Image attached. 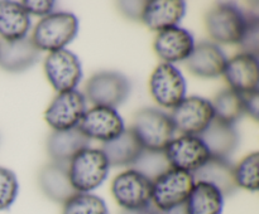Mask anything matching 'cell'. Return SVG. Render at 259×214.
<instances>
[{
    "instance_id": "cell-1",
    "label": "cell",
    "mask_w": 259,
    "mask_h": 214,
    "mask_svg": "<svg viewBox=\"0 0 259 214\" xmlns=\"http://www.w3.org/2000/svg\"><path fill=\"white\" fill-rule=\"evenodd\" d=\"M195 185L191 173L168 169L152 180V203L157 210L166 213L184 205Z\"/></svg>"
},
{
    "instance_id": "cell-2",
    "label": "cell",
    "mask_w": 259,
    "mask_h": 214,
    "mask_svg": "<svg viewBox=\"0 0 259 214\" xmlns=\"http://www.w3.org/2000/svg\"><path fill=\"white\" fill-rule=\"evenodd\" d=\"M78 32V20L71 13H51L43 17L33 30L32 40L39 50L65 49Z\"/></svg>"
},
{
    "instance_id": "cell-3",
    "label": "cell",
    "mask_w": 259,
    "mask_h": 214,
    "mask_svg": "<svg viewBox=\"0 0 259 214\" xmlns=\"http://www.w3.org/2000/svg\"><path fill=\"white\" fill-rule=\"evenodd\" d=\"M108 159L100 149H85L68 163V176L73 189L89 193L99 188L109 174Z\"/></svg>"
},
{
    "instance_id": "cell-4",
    "label": "cell",
    "mask_w": 259,
    "mask_h": 214,
    "mask_svg": "<svg viewBox=\"0 0 259 214\" xmlns=\"http://www.w3.org/2000/svg\"><path fill=\"white\" fill-rule=\"evenodd\" d=\"M132 130L144 150L164 151L174 140L175 126L171 117L157 108H142L136 113Z\"/></svg>"
},
{
    "instance_id": "cell-5",
    "label": "cell",
    "mask_w": 259,
    "mask_h": 214,
    "mask_svg": "<svg viewBox=\"0 0 259 214\" xmlns=\"http://www.w3.org/2000/svg\"><path fill=\"white\" fill-rule=\"evenodd\" d=\"M210 37L222 44H239L247 24V14L233 4H219L205 18Z\"/></svg>"
},
{
    "instance_id": "cell-6",
    "label": "cell",
    "mask_w": 259,
    "mask_h": 214,
    "mask_svg": "<svg viewBox=\"0 0 259 214\" xmlns=\"http://www.w3.org/2000/svg\"><path fill=\"white\" fill-rule=\"evenodd\" d=\"M175 130L184 135L200 136L215 118L214 108L209 100L197 96L185 97L169 116Z\"/></svg>"
},
{
    "instance_id": "cell-7",
    "label": "cell",
    "mask_w": 259,
    "mask_h": 214,
    "mask_svg": "<svg viewBox=\"0 0 259 214\" xmlns=\"http://www.w3.org/2000/svg\"><path fill=\"white\" fill-rule=\"evenodd\" d=\"M111 193L124 209L146 208L152 203V180L136 169H131L115 176Z\"/></svg>"
},
{
    "instance_id": "cell-8",
    "label": "cell",
    "mask_w": 259,
    "mask_h": 214,
    "mask_svg": "<svg viewBox=\"0 0 259 214\" xmlns=\"http://www.w3.org/2000/svg\"><path fill=\"white\" fill-rule=\"evenodd\" d=\"M131 92V82L119 72H99L86 83V96L95 106L115 108Z\"/></svg>"
},
{
    "instance_id": "cell-9",
    "label": "cell",
    "mask_w": 259,
    "mask_h": 214,
    "mask_svg": "<svg viewBox=\"0 0 259 214\" xmlns=\"http://www.w3.org/2000/svg\"><path fill=\"white\" fill-rule=\"evenodd\" d=\"M86 112V98L77 90L61 92L53 98L45 112L48 125L55 131L77 127Z\"/></svg>"
},
{
    "instance_id": "cell-10",
    "label": "cell",
    "mask_w": 259,
    "mask_h": 214,
    "mask_svg": "<svg viewBox=\"0 0 259 214\" xmlns=\"http://www.w3.org/2000/svg\"><path fill=\"white\" fill-rule=\"evenodd\" d=\"M152 97L162 107L175 108L186 95V82L182 73L169 63H161L149 80Z\"/></svg>"
},
{
    "instance_id": "cell-11",
    "label": "cell",
    "mask_w": 259,
    "mask_h": 214,
    "mask_svg": "<svg viewBox=\"0 0 259 214\" xmlns=\"http://www.w3.org/2000/svg\"><path fill=\"white\" fill-rule=\"evenodd\" d=\"M163 153L171 168L191 174L211 158L201 138L199 136L190 135L174 138Z\"/></svg>"
},
{
    "instance_id": "cell-12",
    "label": "cell",
    "mask_w": 259,
    "mask_h": 214,
    "mask_svg": "<svg viewBox=\"0 0 259 214\" xmlns=\"http://www.w3.org/2000/svg\"><path fill=\"white\" fill-rule=\"evenodd\" d=\"M45 72L52 87L60 93L75 90L82 77L77 55L67 49L51 52L46 58Z\"/></svg>"
},
{
    "instance_id": "cell-13",
    "label": "cell",
    "mask_w": 259,
    "mask_h": 214,
    "mask_svg": "<svg viewBox=\"0 0 259 214\" xmlns=\"http://www.w3.org/2000/svg\"><path fill=\"white\" fill-rule=\"evenodd\" d=\"M89 138L108 142L124 131V121L115 108L95 106L86 111L77 126Z\"/></svg>"
},
{
    "instance_id": "cell-14",
    "label": "cell",
    "mask_w": 259,
    "mask_h": 214,
    "mask_svg": "<svg viewBox=\"0 0 259 214\" xmlns=\"http://www.w3.org/2000/svg\"><path fill=\"white\" fill-rule=\"evenodd\" d=\"M154 50L164 63L180 62L189 58L195 47L194 38L189 30L181 27H169L161 30L154 39Z\"/></svg>"
},
{
    "instance_id": "cell-15",
    "label": "cell",
    "mask_w": 259,
    "mask_h": 214,
    "mask_svg": "<svg viewBox=\"0 0 259 214\" xmlns=\"http://www.w3.org/2000/svg\"><path fill=\"white\" fill-rule=\"evenodd\" d=\"M232 90L240 95L258 91V57L240 53L229 59L223 72Z\"/></svg>"
},
{
    "instance_id": "cell-16",
    "label": "cell",
    "mask_w": 259,
    "mask_h": 214,
    "mask_svg": "<svg viewBox=\"0 0 259 214\" xmlns=\"http://www.w3.org/2000/svg\"><path fill=\"white\" fill-rule=\"evenodd\" d=\"M40 50L32 38L17 40L0 39V67L8 72H23L38 62Z\"/></svg>"
},
{
    "instance_id": "cell-17",
    "label": "cell",
    "mask_w": 259,
    "mask_h": 214,
    "mask_svg": "<svg viewBox=\"0 0 259 214\" xmlns=\"http://www.w3.org/2000/svg\"><path fill=\"white\" fill-rule=\"evenodd\" d=\"M227 62V57L217 44L201 42L194 47L186 59V67L197 77L215 78L223 75Z\"/></svg>"
},
{
    "instance_id": "cell-18",
    "label": "cell",
    "mask_w": 259,
    "mask_h": 214,
    "mask_svg": "<svg viewBox=\"0 0 259 214\" xmlns=\"http://www.w3.org/2000/svg\"><path fill=\"white\" fill-rule=\"evenodd\" d=\"M38 183L45 195L56 203H66L77 193L70 181L68 163L52 161L45 165L38 175Z\"/></svg>"
},
{
    "instance_id": "cell-19",
    "label": "cell",
    "mask_w": 259,
    "mask_h": 214,
    "mask_svg": "<svg viewBox=\"0 0 259 214\" xmlns=\"http://www.w3.org/2000/svg\"><path fill=\"white\" fill-rule=\"evenodd\" d=\"M186 4L182 0H151L146 2L141 20L149 29L161 30L176 27L184 18Z\"/></svg>"
},
{
    "instance_id": "cell-20",
    "label": "cell",
    "mask_w": 259,
    "mask_h": 214,
    "mask_svg": "<svg viewBox=\"0 0 259 214\" xmlns=\"http://www.w3.org/2000/svg\"><path fill=\"white\" fill-rule=\"evenodd\" d=\"M192 176L195 180L214 185L223 196L232 195L238 189L234 178V166L228 159L211 156L201 168L192 173Z\"/></svg>"
},
{
    "instance_id": "cell-21",
    "label": "cell",
    "mask_w": 259,
    "mask_h": 214,
    "mask_svg": "<svg viewBox=\"0 0 259 214\" xmlns=\"http://www.w3.org/2000/svg\"><path fill=\"white\" fill-rule=\"evenodd\" d=\"M101 150L110 166H128L137 163L144 148L132 128H124L118 137L104 142Z\"/></svg>"
},
{
    "instance_id": "cell-22",
    "label": "cell",
    "mask_w": 259,
    "mask_h": 214,
    "mask_svg": "<svg viewBox=\"0 0 259 214\" xmlns=\"http://www.w3.org/2000/svg\"><path fill=\"white\" fill-rule=\"evenodd\" d=\"M90 145V138L86 137L78 127L63 131H53L47 141V150L53 161L70 163L73 156L85 150Z\"/></svg>"
},
{
    "instance_id": "cell-23",
    "label": "cell",
    "mask_w": 259,
    "mask_h": 214,
    "mask_svg": "<svg viewBox=\"0 0 259 214\" xmlns=\"http://www.w3.org/2000/svg\"><path fill=\"white\" fill-rule=\"evenodd\" d=\"M199 137L206 145L210 156L212 158L228 159V156L234 153L239 142L237 130L232 125H227L217 118L211 121Z\"/></svg>"
},
{
    "instance_id": "cell-24",
    "label": "cell",
    "mask_w": 259,
    "mask_h": 214,
    "mask_svg": "<svg viewBox=\"0 0 259 214\" xmlns=\"http://www.w3.org/2000/svg\"><path fill=\"white\" fill-rule=\"evenodd\" d=\"M29 28V14L20 7L19 2H0V39H22L27 37Z\"/></svg>"
},
{
    "instance_id": "cell-25",
    "label": "cell",
    "mask_w": 259,
    "mask_h": 214,
    "mask_svg": "<svg viewBox=\"0 0 259 214\" xmlns=\"http://www.w3.org/2000/svg\"><path fill=\"white\" fill-rule=\"evenodd\" d=\"M184 205L186 214H222L224 196L211 184L196 181Z\"/></svg>"
},
{
    "instance_id": "cell-26",
    "label": "cell",
    "mask_w": 259,
    "mask_h": 214,
    "mask_svg": "<svg viewBox=\"0 0 259 214\" xmlns=\"http://www.w3.org/2000/svg\"><path fill=\"white\" fill-rule=\"evenodd\" d=\"M215 118L227 125H234L245 113L244 96L232 88L222 91L211 103Z\"/></svg>"
},
{
    "instance_id": "cell-27",
    "label": "cell",
    "mask_w": 259,
    "mask_h": 214,
    "mask_svg": "<svg viewBox=\"0 0 259 214\" xmlns=\"http://www.w3.org/2000/svg\"><path fill=\"white\" fill-rule=\"evenodd\" d=\"M62 214H109V210L100 196L77 191L63 203Z\"/></svg>"
},
{
    "instance_id": "cell-28",
    "label": "cell",
    "mask_w": 259,
    "mask_h": 214,
    "mask_svg": "<svg viewBox=\"0 0 259 214\" xmlns=\"http://www.w3.org/2000/svg\"><path fill=\"white\" fill-rule=\"evenodd\" d=\"M258 165L259 154L255 151L245 156L237 166H234V178L238 188L240 186L250 191L258 190Z\"/></svg>"
},
{
    "instance_id": "cell-29",
    "label": "cell",
    "mask_w": 259,
    "mask_h": 214,
    "mask_svg": "<svg viewBox=\"0 0 259 214\" xmlns=\"http://www.w3.org/2000/svg\"><path fill=\"white\" fill-rule=\"evenodd\" d=\"M134 165H136L137 171L146 175L151 180L152 178L156 179L157 176L171 169L163 151L144 150Z\"/></svg>"
},
{
    "instance_id": "cell-30",
    "label": "cell",
    "mask_w": 259,
    "mask_h": 214,
    "mask_svg": "<svg viewBox=\"0 0 259 214\" xmlns=\"http://www.w3.org/2000/svg\"><path fill=\"white\" fill-rule=\"evenodd\" d=\"M19 184L12 170L0 166V210H7L17 199Z\"/></svg>"
},
{
    "instance_id": "cell-31",
    "label": "cell",
    "mask_w": 259,
    "mask_h": 214,
    "mask_svg": "<svg viewBox=\"0 0 259 214\" xmlns=\"http://www.w3.org/2000/svg\"><path fill=\"white\" fill-rule=\"evenodd\" d=\"M239 45L242 47L243 53L258 57L259 52V20L257 15L247 14V24L244 33L240 39Z\"/></svg>"
},
{
    "instance_id": "cell-32",
    "label": "cell",
    "mask_w": 259,
    "mask_h": 214,
    "mask_svg": "<svg viewBox=\"0 0 259 214\" xmlns=\"http://www.w3.org/2000/svg\"><path fill=\"white\" fill-rule=\"evenodd\" d=\"M19 4L28 14L38 15V17H47V15L52 13L56 3L50 2V0H37V2L24 0V2H19Z\"/></svg>"
},
{
    "instance_id": "cell-33",
    "label": "cell",
    "mask_w": 259,
    "mask_h": 214,
    "mask_svg": "<svg viewBox=\"0 0 259 214\" xmlns=\"http://www.w3.org/2000/svg\"><path fill=\"white\" fill-rule=\"evenodd\" d=\"M144 4H146V2H119L118 8L129 19L141 20Z\"/></svg>"
},
{
    "instance_id": "cell-34",
    "label": "cell",
    "mask_w": 259,
    "mask_h": 214,
    "mask_svg": "<svg viewBox=\"0 0 259 214\" xmlns=\"http://www.w3.org/2000/svg\"><path fill=\"white\" fill-rule=\"evenodd\" d=\"M244 96V106H245V112L249 113L250 117L254 118L255 121H258V98H259V93L257 92H252V93H247Z\"/></svg>"
},
{
    "instance_id": "cell-35",
    "label": "cell",
    "mask_w": 259,
    "mask_h": 214,
    "mask_svg": "<svg viewBox=\"0 0 259 214\" xmlns=\"http://www.w3.org/2000/svg\"><path fill=\"white\" fill-rule=\"evenodd\" d=\"M159 213H161V211L157 210L154 206L148 205L146 206V208L132 209V210H129V209H123V211H121L120 214H159Z\"/></svg>"
},
{
    "instance_id": "cell-36",
    "label": "cell",
    "mask_w": 259,
    "mask_h": 214,
    "mask_svg": "<svg viewBox=\"0 0 259 214\" xmlns=\"http://www.w3.org/2000/svg\"><path fill=\"white\" fill-rule=\"evenodd\" d=\"M159 214H186L185 213V205H181V206H179V208H175V209H172V210H169V211H166V213H159Z\"/></svg>"
}]
</instances>
